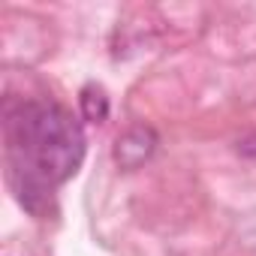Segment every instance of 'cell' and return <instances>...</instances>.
<instances>
[{"mask_svg": "<svg viewBox=\"0 0 256 256\" xmlns=\"http://www.w3.org/2000/svg\"><path fill=\"white\" fill-rule=\"evenodd\" d=\"M6 160L18 199L40 211L36 199L76 175L84 157L78 120L54 102H22L6 112Z\"/></svg>", "mask_w": 256, "mask_h": 256, "instance_id": "obj_1", "label": "cell"}, {"mask_svg": "<svg viewBox=\"0 0 256 256\" xmlns=\"http://www.w3.org/2000/svg\"><path fill=\"white\" fill-rule=\"evenodd\" d=\"M154 148H157V136L151 126H130L114 142V160L120 169H136L154 154Z\"/></svg>", "mask_w": 256, "mask_h": 256, "instance_id": "obj_2", "label": "cell"}, {"mask_svg": "<svg viewBox=\"0 0 256 256\" xmlns=\"http://www.w3.org/2000/svg\"><path fill=\"white\" fill-rule=\"evenodd\" d=\"M78 106H82L84 120L100 124V120L108 118V96H106V90L100 84H84L82 94H78Z\"/></svg>", "mask_w": 256, "mask_h": 256, "instance_id": "obj_3", "label": "cell"}, {"mask_svg": "<svg viewBox=\"0 0 256 256\" xmlns=\"http://www.w3.org/2000/svg\"><path fill=\"white\" fill-rule=\"evenodd\" d=\"M235 151H238L241 157H247V160H256V130L247 133V136H241V139L235 142Z\"/></svg>", "mask_w": 256, "mask_h": 256, "instance_id": "obj_4", "label": "cell"}]
</instances>
